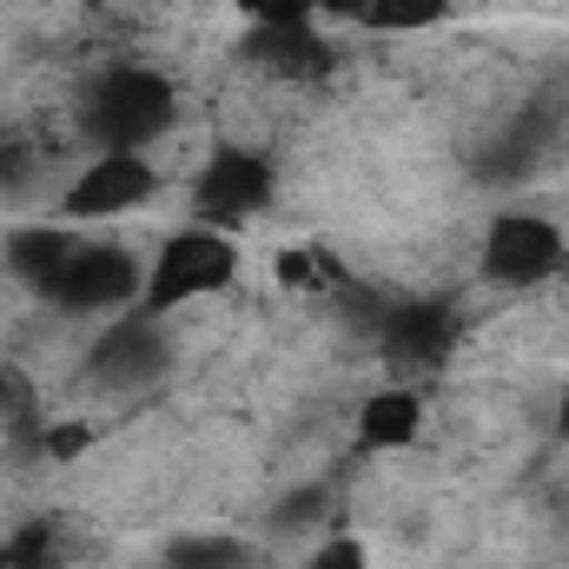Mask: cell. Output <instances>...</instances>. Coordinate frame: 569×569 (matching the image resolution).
I'll use <instances>...</instances> for the list:
<instances>
[{
  "instance_id": "6da1fadb",
  "label": "cell",
  "mask_w": 569,
  "mask_h": 569,
  "mask_svg": "<svg viewBox=\"0 0 569 569\" xmlns=\"http://www.w3.org/2000/svg\"><path fill=\"white\" fill-rule=\"evenodd\" d=\"M239 279V246L219 232V226H186V232H172L166 246H159V259L146 266V318H159V311H179V305H192V298H212V291H226V284Z\"/></svg>"
},
{
  "instance_id": "7a4b0ae2",
  "label": "cell",
  "mask_w": 569,
  "mask_h": 569,
  "mask_svg": "<svg viewBox=\"0 0 569 569\" xmlns=\"http://www.w3.org/2000/svg\"><path fill=\"white\" fill-rule=\"evenodd\" d=\"M172 80L152 73V67H120L93 87L87 100V133L107 146V152H146L172 127Z\"/></svg>"
},
{
  "instance_id": "3957f363",
  "label": "cell",
  "mask_w": 569,
  "mask_h": 569,
  "mask_svg": "<svg viewBox=\"0 0 569 569\" xmlns=\"http://www.w3.org/2000/svg\"><path fill=\"white\" fill-rule=\"evenodd\" d=\"M279 192V172L266 152L252 146H219L192 186V206H199V226H246L252 212H266Z\"/></svg>"
},
{
  "instance_id": "277c9868",
  "label": "cell",
  "mask_w": 569,
  "mask_h": 569,
  "mask_svg": "<svg viewBox=\"0 0 569 569\" xmlns=\"http://www.w3.org/2000/svg\"><path fill=\"white\" fill-rule=\"evenodd\" d=\"M563 266V226L537 212H497L483 232V279L497 284H543Z\"/></svg>"
},
{
  "instance_id": "5b68a950",
  "label": "cell",
  "mask_w": 569,
  "mask_h": 569,
  "mask_svg": "<svg viewBox=\"0 0 569 569\" xmlns=\"http://www.w3.org/2000/svg\"><path fill=\"white\" fill-rule=\"evenodd\" d=\"M140 291H146V266L127 246H80L47 298L67 305V311H113V305H133Z\"/></svg>"
},
{
  "instance_id": "8992f818",
  "label": "cell",
  "mask_w": 569,
  "mask_h": 569,
  "mask_svg": "<svg viewBox=\"0 0 569 569\" xmlns=\"http://www.w3.org/2000/svg\"><path fill=\"white\" fill-rule=\"evenodd\" d=\"M152 192H159V172H152L146 152H100V159L73 179L67 219H120V212L146 206Z\"/></svg>"
},
{
  "instance_id": "52a82bcc",
  "label": "cell",
  "mask_w": 569,
  "mask_h": 569,
  "mask_svg": "<svg viewBox=\"0 0 569 569\" xmlns=\"http://www.w3.org/2000/svg\"><path fill=\"white\" fill-rule=\"evenodd\" d=\"M378 331H385L391 358H405V365H443L450 345H457V311L443 298H405V305H385Z\"/></svg>"
},
{
  "instance_id": "ba28073f",
  "label": "cell",
  "mask_w": 569,
  "mask_h": 569,
  "mask_svg": "<svg viewBox=\"0 0 569 569\" xmlns=\"http://www.w3.org/2000/svg\"><path fill=\"white\" fill-rule=\"evenodd\" d=\"M246 53L279 80H325L331 73V47L318 40V27H252Z\"/></svg>"
},
{
  "instance_id": "9c48e42d",
  "label": "cell",
  "mask_w": 569,
  "mask_h": 569,
  "mask_svg": "<svg viewBox=\"0 0 569 569\" xmlns=\"http://www.w3.org/2000/svg\"><path fill=\"white\" fill-rule=\"evenodd\" d=\"M425 430V398L418 391H371L358 411V443L365 450H405Z\"/></svg>"
},
{
  "instance_id": "30bf717a",
  "label": "cell",
  "mask_w": 569,
  "mask_h": 569,
  "mask_svg": "<svg viewBox=\"0 0 569 569\" xmlns=\"http://www.w3.org/2000/svg\"><path fill=\"white\" fill-rule=\"evenodd\" d=\"M80 252V239L73 232H60V226H27V232H13V246H7V259H13V272L20 284H33L40 298L53 291V279L67 272V259Z\"/></svg>"
},
{
  "instance_id": "8fae6325",
  "label": "cell",
  "mask_w": 569,
  "mask_h": 569,
  "mask_svg": "<svg viewBox=\"0 0 569 569\" xmlns=\"http://www.w3.org/2000/svg\"><path fill=\"white\" fill-rule=\"evenodd\" d=\"M159 358H166V345H159L152 325H113V331L100 338V351H93V365H100L107 378H146Z\"/></svg>"
},
{
  "instance_id": "7c38bea8",
  "label": "cell",
  "mask_w": 569,
  "mask_h": 569,
  "mask_svg": "<svg viewBox=\"0 0 569 569\" xmlns=\"http://www.w3.org/2000/svg\"><path fill=\"white\" fill-rule=\"evenodd\" d=\"M0 569H60V523L33 517L0 543Z\"/></svg>"
},
{
  "instance_id": "4fadbf2b",
  "label": "cell",
  "mask_w": 569,
  "mask_h": 569,
  "mask_svg": "<svg viewBox=\"0 0 569 569\" xmlns=\"http://www.w3.org/2000/svg\"><path fill=\"white\" fill-rule=\"evenodd\" d=\"M450 13V0H371L365 7V27L371 33H425Z\"/></svg>"
},
{
  "instance_id": "5bb4252c",
  "label": "cell",
  "mask_w": 569,
  "mask_h": 569,
  "mask_svg": "<svg viewBox=\"0 0 569 569\" xmlns=\"http://www.w3.org/2000/svg\"><path fill=\"white\" fill-rule=\"evenodd\" d=\"M239 563H246V550L226 543V537H186L166 557V569H239Z\"/></svg>"
},
{
  "instance_id": "9a60e30c",
  "label": "cell",
  "mask_w": 569,
  "mask_h": 569,
  "mask_svg": "<svg viewBox=\"0 0 569 569\" xmlns=\"http://www.w3.org/2000/svg\"><path fill=\"white\" fill-rule=\"evenodd\" d=\"M252 27H311L318 0H232Z\"/></svg>"
},
{
  "instance_id": "2e32d148",
  "label": "cell",
  "mask_w": 569,
  "mask_h": 569,
  "mask_svg": "<svg viewBox=\"0 0 569 569\" xmlns=\"http://www.w3.org/2000/svg\"><path fill=\"white\" fill-rule=\"evenodd\" d=\"M279 284H291V291H325L318 252H279Z\"/></svg>"
},
{
  "instance_id": "e0dca14e",
  "label": "cell",
  "mask_w": 569,
  "mask_h": 569,
  "mask_svg": "<svg viewBox=\"0 0 569 569\" xmlns=\"http://www.w3.org/2000/svg\"><path fill=\"white\" fill-rule=\"evenodd\" d=\"M311 569H371V550H365L358 537H331V543L311 557Z\"/></svg>"
},
{
  "instance_id": "ac0fdd59",
  "label": "cell",
  "mask_w": 569,
  "mask_h": 569,
  "mask_svg": "<svg viewBox=\"0 0 569 569\" xmlns=\"http://www.w3.org/2000/svg\"><path fill=\"white\" fill-rule=\"evenodd\" d=\"M87 443H93V430H87V425H53V430H47V457H53V463L87 457Z\"/></svg>"
},
{
  "instance_id": "d6986e66",
  "label": "cell",
  "mask_w": 569,
  "mask_h": 569,
  "mask_svg": "<svg viewBox=\"0 0 569 569\" xmlns=\"http://www.w3.org/2000/svg\"><path fill=\"white\" fill-rule=\"evenodd\" d=\"M27 166H33V152H27V146H0V186L27 179Z\"/></svg>"
},
{
  "instance_id": "ffe728a7",
  "label": "cell",
  "mask_w": 569,
  "mask_h": 569,
  "mask_svg": "<svg viewBox=\"0 0 569 569\" xmlns=\"http://www.w3.org/2000/svg\"><path fill=\"white\" fill-rule=\"evenodd\" d=\"M365 7H371V0H318L325 20H365Z\"/></svg>"
},
{
  "instance_id": "44dd1931",
  "label": "cell",
  "mask_w": 569,
  "mask_h": 569,
  "mask_svg": "<svg viewBox=\"0 0 569 569\" xmlns=\"http://www.w3.org/2000/svg\"><path fill=\"white\" fill-rule=\"evenodd\" d=\"M557 430L569 437V385H563V398H557Z\"/></svg>"
}]
</instances>
